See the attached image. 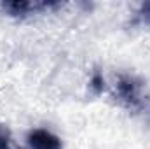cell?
I'll list each match as a JSON object with an SVG mask.
<instances>
[{"instance_id":"6da1fadb","label":"cell","mask_w":150,"mask_h":149,"mask_svg":"<svg viewBox=\"0 0 150 149\" xmlns=\"http://www.w3.org/2000/svg\"><path fill=\"white\" fill-rule=\"evenodd\" d=\"M0 7L5 12H9L11 16H26V14H35V12H42V11L61 7V4L37 2V0H12V2H4Z\"/></svg>"},{"instance_id":"7a4b0ae2","label":"cell","mask_w":150,"mask_h":149,"mask_svg":"<svg viewBox=\"0 0 150 149\" xmlns=\"http://www.w3.org/2000/svg\"><path fill=\"white\" fill-rule=\"evenodd\" d=\"M28 142L32 149H61V140L44 128L32 130L28 133Z\"/></svg>"},{"instance_id":"3957f363","label":"cell","mask_w":150,"mask_h":149,"mask_svg":"<svg viewBox=\"0 0 150 149\" xmlns=\"http://www.w3.org/2000/svg\"><path fill=\"white\" fill-rule=\"evenodd\" d=\"M133 25H142V27H150V2L142 4V7L136 12V18L133 19Z\"/></svg>"},{"instance_id":"277c9868","label":"cell","mask_w":150,"mask_h":149,"mask_svg":"<svg viewBox=\"0 0 150 149\" xmlns=\"http://www.w3.org/2000/svg\"><path fill=\"white\" fill-rule=\"evenodd\" d=\"M9 140H11V133L7 130V126L0 125V149H11L9 148Z\"/></svg>"}]
</instances>
